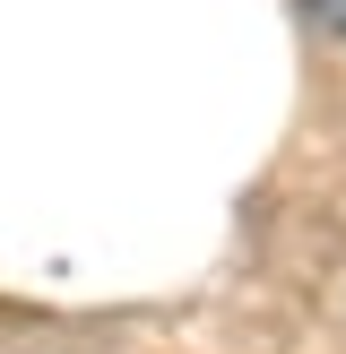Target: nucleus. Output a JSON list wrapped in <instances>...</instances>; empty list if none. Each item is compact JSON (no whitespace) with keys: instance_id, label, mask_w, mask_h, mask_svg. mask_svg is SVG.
Listing matches in <instances>:
<instances>
[{"instance_id":"nucleus-1","label":"nucleus","mask_w":346,"mask_h":354,"mask_svg":"<svg viewBox=\"0 0 346 354\" xmlns=\"http://www.w3.org/2000/svg\"><path fill=\"white\" fill-rule=\"evenodd\" d=\"M311 17H320L329 35H346V0H311Z\"/></svg>"}]
</instances>
